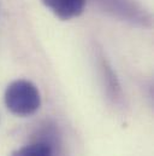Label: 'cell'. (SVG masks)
<instances>
[{"label":"cell","instance_id":"1","mask_svg":"<svg viewBox=\"0 0 154 156\" xmlns=\"http://www.w3.org/2000/svg\"><path fill=\"white\" fill-rule=\"evenodd\" d=\"M5 104L17 116H30L41 107V96L38 87L28 80H16L5 91Z\"/></svg>","mask_w":154,"mask_h":156},{"label":"cell","instance_id":"2","mask_svg":"<svg viewBox=\"0 0 154 156\" xmlns=\"http://www.w3.org/2000/svg\"><path fill=\"white\" fill-rule=\"evenodd\" d=\"M42 2L63 21L78 17L85 6V0H42Z\"/></svg>","mask_w":154,"mask_h":156},{"label":"cell","instance_id":"3","mask_svg":"<svg viewBox=\"0 0 154 156\" xmlns=\"http://www.w3.org/2000/svg\"><path fill=\"white\" fill-rule=\"evenodd\" d=\"M11 156H57L54 147L46 140H35L17 150Z\"/></svg>","mask_w":154,"mask_h":156}]
</instances>
